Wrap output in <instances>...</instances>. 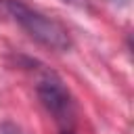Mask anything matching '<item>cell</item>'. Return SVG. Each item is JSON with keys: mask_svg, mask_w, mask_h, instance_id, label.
Instances as JSON below:
<instances>
[{"mask_svg": "<svg viewBox=\"0 0 134 134\" xmlns=\"http://www.w3.org/2000/svg\"><path fill=\"white\" fill-rule=\"evenodd\" d=\"M6 10L15 19V23L38 44L52 50H67L71 46L69 31L57 19L27 6L21 0H6Z\"/></svg>", "mask_w": 134, "mask_h": 134, "instance_id": "obj_1", "label": "cell"}, {"mask_svg": "<svg viewBox=\"0 0 134 134\" xmlns=\"http://www.w3.org/2000/svg\"><path fill=\"white\" fill-rule=\"evenodd\" d=\"M36 92L44 109L52 115V119L63 130H69L75 121V100L63 80L52 71H44L38 77Z\"/></svg>", "mask_w": 134, "mask_h": 134, "instance_id": "obj_2", "label": "cell"}, {"mask_svg": "<svg viewBox=\"0 0 134 134\" xmlns=\"http://www.w3.org/2000/svg\"><path fill=\"white\" fill-rule=\"evenodd\" d=\"M0 134H25L17 124H13V121H4L2 126H0Z\"/></svg>", "mask_w": 134, "mask_h": 134, "instance_id": "obj_3", "label": "cell"}, {"mask_svg": "<svg viewBox=\"0 0 134 134\" xmlns=\"http://www.w3.org/2000/svg\"><path fill=\"white\" fill-rule=\"evenodd\" d=\"M61 134H71V130H63V132H61Z\"/></svg>", "mask_w": 134, "mask_h": 134, "instance_id": "obj_4", "label": "cell"}, {"mask_svg": "<svg viewBox=\"0 0 134 134\" xmlns=\"http://www.w3.org/2000/svg\"><path fill=\"white\" fill-rule=\"evenodd\" d=\"M71 2H73V0H71Z\"/></svg>", "mask_w": 134, "mask_h": 134, "instance_id": "obj_5", "label": "cell"}]
</instances>
